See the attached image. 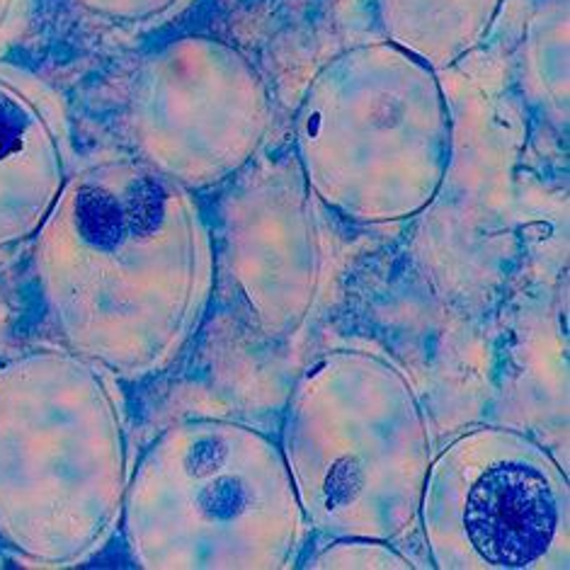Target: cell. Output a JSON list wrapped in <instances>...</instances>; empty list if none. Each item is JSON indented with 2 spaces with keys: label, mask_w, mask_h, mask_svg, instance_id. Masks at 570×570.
Returning a JSON list of instances; mask_svg holds the SVG:
<instances>
[{
  "label": "cell",
  "mask_w": 570,
  "mask_h": 570,
  "mask_svg": "<svg viewBox=\"0 0 570 570\" xmlns=\"http://www.w3.org/2000/svg\"><path fill=\"white\" fill-rule=\"evenodd\" d=\"M32 267L63 345L129 379L166 370L216 282L195 193L137 156L71 170L37 230Z\"/></svg>",
  "instance_id": "1"
},
{
  "label": "cell",
  "mask_w": 570,
  "mask_h": 570,
  "mask_svg": "<svg viewBox=\"0 0 570 570\" xmlns=\"http://www.w3.org/2000/svg\"><path fill=\"white\" fill-rule=\"evenodd\" d=\"M131 471L110 372L53 347L0 364V541L18 559L90 561L121 524Z\"/></svg>",
  "instance_id": "2"
},
{
  "label": "cell",
  "mask_w": 570,
  "mask_h": 570,
  "mask_svg": "<svg viewBox=\"0 0 570 570\" xmlns=\"http://www.w3.org/2000/svg\"><path fill=\"white\" fill-rule=\"evenodd\" d=\"M294 158L311 193L343 219H415L442 193L454 158L440 71L389 39L333 53L296 110Z\"/></svg>",
  "instance_id": "3"
},
{
  "label": "cell",
  "mask_w": 570,
  "mask_h": 570,
  "mask_svg": "<svg viewBox=\"0 0 570 570\" xmlns=\"http://www.w3.org/2000/svg\"><path fill=\"white\" fill-rule=\"evenodd\" d=\"M282 454L306 524L328 539H403L434 456L413 379L370 350L335 347L289 393Z\"/></svg>",
  "instance_id": "4"
},
{
  "label": "cell",
  "mask_w": 570,
  "mask_h": 570,
  "mask_svg": "<svg viewBox=\"0 0 570 570\" xmlns=\"http://www.w3.org/2000/svg\"><path fill=\"white\" fill-rule=\"evenodd\" d=\"M306 527L279 442L228 417L163 430L121 512L131 561L148 570L289 568Z\"/></svg>",
  "instance_id": "5"
},
{
  "label": "cell",
  "mask_w": 570,
  "mask_h": 570,
  "mask_svg": "<svg viewBox=\"0 0 570 570\" xmlns=\"http://www.w3.org/2000/svg\"><path fill=\"white\" fill-rule=\"evenodd\" d=\"M417 522L440 570H566L570 491L529 434L479 425L434 452Z\"/></svg>",
  "instance_id": "6"
},
{
  "label": "cell",
  "mask_w": 570,
  "mask_h": 570,
  "mask_svg": "<svg viewBox=\"0 0 570 570\" xmlns=\"http://www.w3.org/2000/svg\"><path fill=\"white\" fill-rule=\"evenodd\" d=\"M273 119L267 80L253 59L209 35L173 39L146 57L125 112L137 158L193 193L246 170Z\"/></svg>",
  "instance_id": "7"
},
{
  "label": "cell",
  "mask_w": 570,
  "mask_h": 570,
  "mask_svg": "<svg viewBox=\"0 0 570 570\" xmlns=\"http://www.w3.org/2000/svg\"><path fill=\"white\" fill-rule=\"evenodd\" d=\"M243 173L222 202L216 279L257 337L289 343L314 316L323 287L321 202L294 156Z\"/></svg>",
  "instance_id": "8"
},
{
  "label": "cell",
  "mask_w": 570,
  "mask_h": 570,
  "mask_svg": "<svg viewBox=\"0 0 570 570\" xmlns=\"http://www.w3.org/2000/svg\"><path fill=\"white\" fill-rule=\"evenodd\" d=\"M69 175L59 100L30 73L0 66V253L37 236Z\"/></svg>",
  "instance_id": "9"
},
{
  "label": "cell",
  "mask_w": 570,
  "mask_h": 570,
  "mask_svg": "<svg viewBox=\"0 0 570 570\" xmlns=\"http://www.w3.org/2000/svg\"><path fill=\"white\" fill-rule=\"evenodd\" d=\"M505 0H374L384 39L444 71L483 45Z\"/></svg>",
  "instance_id": "10"
},
{
  "label": "cell",
  "mask_w": 570,
  "mask_h": 570,
  "mask_svg": "<svg viewBox=\"0 0 570 570\" xmlns=\"http://www.w3.org/2000/svg\"><path fill=\"white\" fill-rule=\"evenodd\" d=\"M527 76L549 110L568 115V0H547L534 12L524 47Z\"/></svg>",
  "instance_id": "11"
},
{
  "label": "cell",
  "mask_w": 570,
  "mask_h": 570,
  "mask_svg": "<svg viewBox=\"0 0 570 570\" xmlns=\"http://www.w3.org/2000/svg\"><path fill=\"white\" fill-rule=\"evenodd\" d=\"M308 568H415V563L389 541L331 539L328 547L311 556Z\"/></svg>",
  "instance_id": "12"
},
{
  "label": "cell",
  "mask_w": 570,
  "mask_h": 570,
  "mask_svg": "<svg viewBox=\"0 0 570 570\" xmlns=\"http://www.w3.org/2000/svg\"><path fill=\"white\" fill-rule=\"evenodd\" d=\"M92 18L115 24H151L178 10L185 0H73Z\"/></svg>",
  "instance_id": "13"
},
{
  "label": "cell",
  "mask_w": 570,
  "mask_h": 570,
  "mask_svg": "<svg viewBox=\"0 0 570 570\" xmlns=\"http://www.w3.org/2000/svg\"><path fill=\"white\" fill-rule=\"evenodd\" d=\"M22 0H0V42L8 37V32L16 24Z\"/></svg>",
  "instance_id": "14"
},
{
  "label": "cell",
  "mask_w": 570,
  "mask_h": 570,
  "mask_svg": "<svg viewBox=\"0 0 570 570\" xmlns=\"http://www.w3.org/2000/svg\"><path fill=\"white\" fill-rule=\"evenodd\" d=\"M0 566H3V563H0Z\"/></svg>",
  "instance_id": "15"
}]
</instances>
